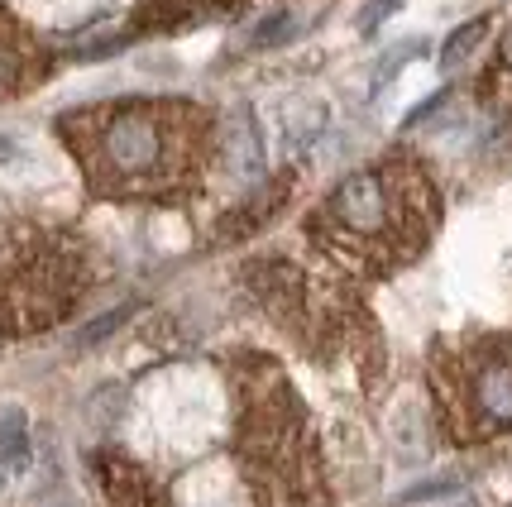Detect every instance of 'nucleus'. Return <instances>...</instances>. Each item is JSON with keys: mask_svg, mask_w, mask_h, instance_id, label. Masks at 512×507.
I'll return each mask as SVG.
<instances>
[{"mask_svg": "<svg viewBox=\"0 0 512 507\" xmlns=\"http://www.w3.org/2000/svg\"><path fill=\"white\" fill-rule=\"evenodd\" d=\"M431 402L450 445H489L512 431V340L465 335L431 350Z\"/></svg>", "mask_w": 512, "mask_h": 507, "instance_id": "5", "label": "nucleus"}, {"mask_svg": "<svg viewBox=\"0 0 512 507\" xmlns=\"http://www.w3.org/2000/svg\"><path fill=\"white\" fill-rule=\"evenodd\" d=\"M91 197L182 206L221 158V120L187 96H120L58 115Z\"/></svg>", "mask_w": 512, "mask_h": 507, "instance_id": "1", "label": "nucleus"}, {"mask_svg": "<svg viewBox=\"0 0 512 507\" xmlns=\"http://www.w3.org/2000/svg\"><path fill=\"white\" fill-rule=\"evenodd\" d=\"M398 5H402V0H364V10H359V29H364V34H374V29H379V24L388 20Z\"/></svg>", "mask_w": 512, "mask_h": 507, "instance_id": "14", "label": "nucleus"}, {"mask_svg": "<svg viewBox=\"0 0 512 507\" xmlns=\"http://www.w3.org/2000/svg\"><path fill=\"white\" fill-rule=\"evenodd\" d=\"M288 197H292V173H278L273 182H264L245 206H235V211L225 216L221 230H216V244H235V240H245V235H254V230H264V225L288 206Z\"/></svg>", "mask_w": 512, "mask_h": 507, "instance_id": "8", "label": "nucleus"}, {"mask_svg": "<svg viewBox=\"0 0 512 507\" xmlns=\"http://www.w3.org/2000/svg\"><path fill=\"white\" fill-rule=\"evenodd\" d=\"M441 230V187L422 154L393 149L340 177L307 216V240L345 278L374 283L417 264Z\"/></svg>", "mask_w": 512, "mask_h": 507, "instance_id": "2", "label": "nucleus"}, {"mask_svg": "<svg viewBox=\"0 0 512 507\" xmlns=\"http://www.w3.org/2000/svg\"><path fill=\"white\" fill-rule=\"evenodd\" d=\"M417 48H422V44H402L398 53H388V58H383V67H379V82H374V87H383V82H388V77H398V67L407 63V58H412V53H417Z\"/></svg>", "mask_w": 512, "mask_h": 507, "instance_id": "15", "label": "nucleus"}, {"mask_svg": "<svg viewBox=\"0 0 512 507\" xmlns=\"http://www.w3.org/2000/svg\"><path fill=\"white\" fill-rule=\"evenodd\" d=\"M0 464L15 469V474L29 464V421H24L20 407L0 412Z\"/></svg>", "mask_w": 512, "mask_h": 507, "instance_id": "11", "label": "nucleus"}, {"mask_svg": "<svg viewBox=\"0 0 512 507\" xmlns=\"http://www.w3.org/2000/svg\"><path fill=\"white\" fill-rule=\"evenodd\" d=\"M125 316H130V307H120V311H111V316H101V321H91L87 331H82V340H87V345H91V340H101V335H111L115 326L125 321Z\"/></svg>", "mask_w": 512, "mask_h": 507, "instance_id": "16", "label": "nucleus"}, {"mask_svg": "<svg viewBox=\"0 0 512 507\" xmlns=\"http://www.w3.org/2000/svg\"><path fill=\"white\" fill-rule=\"evenodd\" d=\"M48 72H53L48 44L5 5V0H0V101L34 91Z\"/></svg>", "mask_w": 512, "mask_h": 507, "instance_id": "6", "label": "nucleus"}, {"mask_svg": "<svg viewBox=\"0 0 512 507\" xmlns=\"http://www.w3.org/2000/svg\"><path fill=\"white\" fill-rule=\"evenodd\" d=\"M235 388V460L259 507H321L312 417L278 359L240 350L225 359Z\"/></svg>", "mask_w": 512, "mask_h": 507, "instance_id": "3", "label": "nucleus"}, {"mask_svg": "<svg viewBox=\"0 0 512 507\" xmlns=\"http://www.w3.org/2000/svg\"><path fill=\"white\" fill-rule=\"evenodd\" d=\"M489 15H479V20H469V24H460V29H455V34H450L446 39V48H441V67H446V72H455V67L465 63L469 53H474V48L484 44V34H489Z\"/></svg>", "mask_w": 512, "mask_h": 507, "instance_id": "12", "label": "nucleus"}, {"mask_svg": "<svg viewBox=\"0 0 512 507\" xmlns=\"http://www.w3.org/2000/svg\"><path fill=\"white\" fill-rule=\"evenodd\" d=\"M245 0H144L134 10L130 34L125 39H139V34H173V29H192V24L206 20H225L235 15Z\"/></svg>", "mask_w": 512, "mask_h": 507, "instance_id": "7", "label": "nucleus"}, {"mask_svg": "<svg viewBox=\"0 0 512 507\" xmlns=\"http://www.w3.org/2000/svg\"><path fill=\"white\" fill-rule=\"evenodd\" d=\"M96 469H101V484H106L115 507H158V488L149 484V474H144L139 464H130L125 455H101Z\"/></svg>", "mask_w": 512, "mask_h": 507, "instance_id": "9", "label": "nucleus"}, {"mask_svg": "<svg viewBox=\"0 0 512 507\" xmlns=\"http://www.w3.org/2000/svg\"><path fill=\"white\" fill-rule=\"evenodd\" d=\"M91 287V249L58 225H29L0 244V335H39L67 321Z\"/></svg>", "mask_w": 512, "mask_h": 507, "instance_id": "4", "label": "nucleus"}, {"mask_svg": "<svg viewBox=\"0 0 512 507\" xmlns=\"http://www.w3.org/2000/svg\"><path fill=\"white\" fill-rule=\"evenodd\" d=\"M283 39H292V15H273V20H264L254 29L249 48H273V44H283Z\"/></svg>", "mask_w": 512, "mask_h": 507, "instance_id": "13", "label": "nucleus"}, {"mask_svg": "<svg viewBox=\"0 0 512 507\" xmlns=\"http://www.w3.org/2000/svg\"><path fill=\"white\" fill-rule=\"evenodd\" d=\"M479 101H484V111L512 130V24L503 29V39H498V53H493V63L484 67V77H479Z\"/></svg>", "mask_w": 512, "mask_h": 507, "instance_id": "10", "label": "nucleus"}]
</instances>
